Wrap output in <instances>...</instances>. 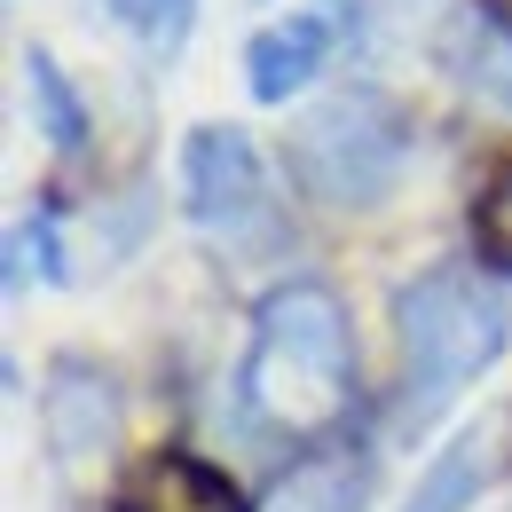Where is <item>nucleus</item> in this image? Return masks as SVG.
<instances>
[{
    "mask_svg": "<svg viewBox=\"0 0 512 512\" xmlns=\"http://www.w3.org/2000/svg\"><path fill=\"white\" fill-rule=\"evenodd\" d=\"M355 402V323L323 284H276L245 347V410L268 434H323Z\"/></svg>",
    "mask_w": 512,
    "mask_h": 512,
    "instance_id": "obj_1",
    "label": "nucleus"
},
{
    "mask_svg": "<svg viewBox=\"0 0 512 512\" xmlns=\"http://www.w3.org/2000/svg\"><path fill=\"white\" fill-rule=\"evenodd\" d=\"M394 339H402V410L434 418L457 386H473L512 339V308L473 268H426L394 292Z\"/></svg>",
    "mask_w": 512,
    "mask_h": 512,
    "instance_id": "obj_2",
    "label": "nucleus"
},
{
    "mask_svg": "<svg viewBox=\"0 0 512 512\" xmlns=\"http://www.w3.org/2000/svg\"><path fill=\"white\" fill-rule=\"evenodd\" d=\"M402 158H410V127L379 87H347L292 127V174L323 205H379L402 182Z\"/></svg>",
    "mask_w": 512,
    "mask_h": 512,
    "instance_id": "obj_3",
    "label": "nucleus"
},
{
    "mask_svg": "<svg viewBox=\"0 0 512 512\" xmlns=\"http://www.w3.org/2000/svg\"><path fill=\"white\" fill-rule=\"evenodd\" d=\"M182 205L205 237H245L260 213H268V182H260V158L237 127H197L182 142Z\"/></svg>",
    "mask_w": 512,
    "mask_h": 512,
    "instance_id": "obj_4",
    "label": "nucleus"
},
{
    "mask_svg": "<svg viewBox=\"0 0 512 512\" xmlns=\"http://www.w3.org/2000/svg\"><path fill=\"white\" fill-rule=\"evenodd\" d=\"M119 512H245V497L205 457L158 449V457H142L127 481H119Z\"/></svg>",
    "mask_w": 512,
    "mask_h": 512,
    "instance_id": "obj_5",
    "label": "nucleus"
},
{
    "mask_svg": "<svg viewBox=\"0 0 512 512\" xmlns=\"http://www.w3.org/2000/svg\"><path fill=\"white\" fill-rule=\"evenodd\" d=\"M40 434H48V449H56L64 465H87V457H103V449H111V434H119V402H111V386L95 379L87 363H64V371L48 379Z\"/></svg>",
    "mask_w": 512,
    "mask_h": 512,
    "instance_id": "obj_6",
    "label": "nucleus"
},
{
    "mask_svg": "<svg viewBox=\"0 0 512 512\" xmlns=\"http://www.w3.org/2000/svg\"><path fill=\"white\" fill-rule=\"evenodd\" d=\"M323 64H331V24L323 16H276L245 48V79H253L260 103H292Z\"/></svg>",
    "mask_w": 512,
    "mask_h": 512,
    "instance_id": "obj_7",
    "label": "nucleus"
},
{
    "mask_svg": "<svg viewBox=\"0 0 512 512\" xmlns=\"http://www.w3.org/2000/svg\"><path fill=\"white\" fill-rule=\"evenodd\" d=\"M363 457L355 449H323L308 465L284 473V489L268 497V512H363Z\"/></svg>",
    "mask_w": 512,
    "mask_h": 512,
    "instance_id": "obj_8",
    "label": "nucleus"
},
{
    "mask_svg": "<svg viewBox=\"0 0 512 512\" xmlns=\"http://www.w3.org/2000/svg\"><path fill=\"white\" fill-rule=\"evenodd\" d=\"M481 473H489V442H481V434H457V442L418 473V489H410L402 512H465L473 489H481Z\"/></svg>",
    "mask_w": 512,
    "mask_h": 512,
    "instance_id": "obj_9",
    "label": "nucleus"
},
{
    "mask_svg": "<svg viewBox=\"0 0 512 512\" xmlns=\"http://www.w3.org/2000/svg\"><path fill=\"white\" fill-rule=\"evenodd\" d=\"M449 64H457V79H465L473 95H489L497 111H512V40L489 16H473V24L449 40Z\"/></svg>",
    "mask_w": 512,
    "mask_h": 512,
    "instance_id": "obj_10",
    "label": "nucleus"
},
{
    "mask_svg": "<svg viewBox=\"0 0 512 512\" xmlns=\"http://www.w3.org/2000/svg\"><path fill=\"white\" fill-rule=\"evenodd\" d=\"M24 79H32V119H40V134H48L56 150H79V142H87V111H79L71 79L56 71V56L32 48V56H24Z\"/></svg>",
    "mask_w": 512,
    "mask_h": 512,
    "instance_id": "obj_11",
    "label": "nucleus"
},
{
    "mask_svg": "<svg viewBox=\"0 0 512 512\" xmlns=\"http://www.w3.org/2000/svg\"><path fill=\"white\" fill-rule=\"evenodd\" d=\"M473 260L489 276H512V166H497L473 197Z\"/></svg>",
    "mask_w": 512,
    "mask_h": 512,
    "instance_id": "obj_12",
    "label": "nucleus"
},
{
    "mask_svg": "<svg viewBox=\"0 0 512 512\" xmlns=\"http://www.w3.org/2000/svg\"><path fill=\"white\" fill-rule=\"evenodd\" d=\"M32 276L40 284H64V245H56V221L48 213H24L8 229V292H32Z\"/></svg>",
    "mask_w": 512,
    "mask_h": 512,
    "instance_id": "obj_13",
    "label": "nucleus"
},
{
    "mask_svg": "<svg viewBox=\"0 0 512 512\" xmlns=\"http://www.w3.org/2000/svg\"><path fill=\"white\" fill-rule=\"evenodd\" d=\"M111 16L127 24L150 56H174V48L190 40V24H197V0H111Z\"/></svg>",
    "mask_w": 512,
    "mask_h": 512,
    "instance_id": "obj_14",
    "label": "nucleus"
},
{
    "mask_svg": "<svg viewBox=\"0 0 512 512\" xmlns=\"http://www.w3.org/2000/svg\"><path fill=\"white\" fill-rule=\"evenodd\" d=\"M473 8H481V16H489V24H497V32L512 40V0H473Z\"/></svg>",
    "mask_w": 512,
    "mask_h": 512,
    "instance_id": "obj_15",
    "label": "nucleus"
}]
</instances>
